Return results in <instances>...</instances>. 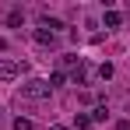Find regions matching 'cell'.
Wrapping results in <instances>:
<instances>
[{
	"instance_id": "obj_1",
	"label": "cell",
	"mask_w": 130,
	"mask_h": 130,
	"mask_svg": "<svg viewBox=\"0 0 130 130\" xmlns=\"http://www.w3.org/2000/svg\"><path fill=\"white\" fill-rule=\"evenodd\" d=\"M49 91H53V88H49V81L32 77V81H25V85L18 88V99H35V102H39V99H49Z\"/></svg>"
},
{
	"instance_id": "obj_2",
	"label": "cell",
	"mask_w": 130,
	"mask_h": 130,
	"mask_svg": "<svg viewBox=\"0 0 130 130\" xmlns=\"http://www.w3.org/2000/svg\"><path fill=\"white\" fill-rule=\"evenodd\" d=\"M18 74H21V63L18 60H0V77L4 81H14Z\"/></svg>"
},
{
	"instance_id": "obj_3",
	"label": "cell",
	"mask_w": 130,
	"mask_h": 130,
	"mask_svg": "<svg viewBox=\"0 0 130 130\" xmlns=\"http://www.w3.org/2000/svg\"><path fill=\"white\" fill-rule=\"evenodd\" d=\"M81 67H85V60H81L77 53H63V56H60V70H70V74H74V70H81Z\"/></svg>"
},
{
	"instance_id": "obj_4",
	"label": "cell",
	"mask_w": 130,
	"mask_h": 130,
	"mask_svg": "<svg viewBox=\"0 0 130 130\" xmlns=\"http://www.w3.org/2000/svg\"><path fill=\"white\" fill-rule=\"evenodd\" d=\"M32 39H35L39 46H49V49H53V46H56V32H49V28H35Z\"/></svg>"
},
{
	"instance_id": "obj_5",
	"label": "cell",
	"mask_w": 130,
	"mask_h": 130,
	"mask_svg": "<svg viewBox=\"0 0 130 130\" xmlns=\"http://www.w3.org/2000/svg\"><path fill=\"white\" fill-rule=\"evenodd\" d=\"M102 25H106V28H120V25H123V14H120V11H112V7H109L106 14H102Z\"/></svg>"
},
{
	"instance_id": "obj_6",
	"label": "cell",
	"mask_w": 130,
	"mask_h": 130,
	"mask_svg": "<svg viewBox=\"0 0 130 130\" xmlns=\"http://www.w3.org/2000/svg\"><path fill=\"white\" fill-rule=\"evenodd\" d=\"M91 127V116H88V112H77V116H74V127L70 130H88Z\"/></svg>"
},
{
	"instance_id": "obj_7",
	"label": "cell",
	"mask_w": 130,
	"mask_h": 130,
	"mask_svg": "<svg viewBox=\"0 0 130 130\" xmlns=\"http://www.w3.org/2000/svg\"><path fill=\"white\" fill-rule=\"evenodd\" d=\"M7 25H11V28L25 25V14H21V11H7Z\"/></svg>"
},
{
	"instance_id": "obj_8",
	"label": "cell",
	"mask_w": 130,
	"mask_h": 130,
	"mask_svg": "<svg viewBox=\"0 0 130 130\" xmlns=\"http://www.w3.org/2000/svg\"><path fill=\"white\" fill-rule=\"evenodd\" d=\"M11 127H14V130H35V123H32L28 116H18V120H14Z\"/></svg>"
},
{
	"instance_id": "obj_9",
	"label": "cell",
	"mask_w": 130,
	"mask_h": 130,
	"mask_svg": "<svg viewBox=\"0 0 130 130\" xmlns=\"http://www.w3.org/2000/svg\"><path fill=\"white\" fill-rule=\"evenodd\" d=\"M88 116H91V123H102V120H106L109 112H106V106H95L91 112H88Z\"/></svg>"
},
{
	"instance_id": "obj_10",
	"label": "cell",
	"mask_w": 130,
	"mask_h": 130,
	"mask_svg": "<svg viewBox=\"0 0 130 130\" xmlns=\"http://www.w3.org/2000/svg\"><path fill=\"white\" fill-rule=\"evenodd\" d=\"M63 81H67V74H63V70H56V74H49V88H60Z\"/></svg>"
},
{
	"instance_id": "obj_11",
	"label": "cell",
	"mask_w": 130,
	"mask_h": 130,
	"mask_svg": "<svg viewBox=\"0 0 130 130\" xmlns=\"http://www.w3.org/2000/svg\"><path fill=\"white\" fill-rule=\"evenodd\" d=\"M99 77L109 81V77H112V63H102V67H99Z\"/></svg>"
},
{
	"instance_id": "obj_12",
	"label": "cell",
	"mask_w": 130,
	"mask_h": 130,
	"mask_svg": "<svg viewBox=\"0 0 130 130\" xmlns=\"http://www.w3.org/2000/svg\"><path fill=\"white\" fill-rule=\"evenodd\" d=\"M116 130H130V120H116Z\"/></svg>"
},
{
	"instance_id": "obj_13",
	"label": "cell",
	"mask_w": 130,
	"mask_h": 130,
	"mask_svg": "<svg viewBox=\"0 0 130 130\" xmlns=\"http://www.w3.org/2000/svg\"><path fill=\"white\" fill-rule=\"evenodd\" d=\"M49 130H70V127H60V123H53V127H49Z\"/></svg>"
},
{
	"instance_id": "obj_14",
	"label": "cell",
	"mask_w": 130,
	"mask_h": 130,
	"mask_svg": "<svg viewBox=\"0 0 130 130\" xmlns=\"http://www.w3.org/2000/svg\"><path fill=\"white\" fill-rule=\"evenodd\" d=\"M0 49H7V42H4V39H0Z\"/></svg>"
}]
</instances>
